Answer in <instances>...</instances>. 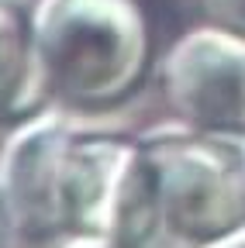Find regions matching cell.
<instances>
[{"mask_svg": "<svg viewBox=\"0 0 245 248\" xmlns=\"http://www.w3.org/2000/svg\"><path fill=\"white\" fill-rule=\"evenodd\" d=\"M86 121L45 107L4 141L0 207L21 234H111L135 159V135L100 131Z\"/></svg>", "mask_w": 245, "mask_h": 248, "instance_id": "cell-1", "label": "cell"}, {"mask_svg": "<svg viewBox=\"0 0 245 248\" xmlns=\"http://www.w3.org/2000/svg\"><path fill=\"white\" fill-rule=\"evenodd\" d=\"M245 224V141L187 124L135 135L111 238L117 248H200Z\"/></svg>", "mask_w": 245, "mask_h": 248, "instance_id": "cell-2", "label": "cell"}, {"mask_svg": "<svg viewBox=\"0 0 245 248\" xmlns=\"http://www.w3.org/2000/svg\"><path fill=\"white\" fill-rule=\"evenodd\" d=\"M32 42L49 107L80 117L121 107L152 66L138 0H38Z\"/></svg>", "mask_w": 245, "mask_h": 248, "instance_id": "cell-3", "label": "cell"}, {"mask_svg": "<svg viewBox=\"0 0 245 248\" xmlns=\"http://www.w3.org/2000/svg\"><path fill=\"white\" fill-rule=\"evenodd\" d=\"M156 83L173 121L245 141V38L214 24L194 28L163 55Z\"/></svg>", "mask_w": 245, "mask_h": 248, "instance_id": "cell-4", "label": "cell"}, {"mask_svg": "<svg viewBox=\"0 0 245 248\" xmlns=\"http://www.w3.org/2000/svg\"><path fill=\"white\" fill-rule=\"evenodd\" d=\"M45 86L32 42V14L0 0V121H24L45 110Z\"/></svg>", "mask_w": 245, "mask_h": 248, "instance_id": "cell-5", "label": "cell"}, {"mask_svg": "<svg viewBox=\"0 0 245 248\" xmlns=\"http://www.w3.org/2000/svg\"><path fill=\"white\" fill-rule=\"evenodd\" d=\"M207 24L245 38V0H200Z\"/></svg>", "mask_w": 245, "mask_h": 248, "instance_id": "cell-6", "label": "cell"}, {"mask_svg": "<svg viewBox=\"0 0 245 248\" xmlns=\"http://www.w3.org/2000/svg\"><path fill=\"white\" fill-rule=\"evenodd\" d=\"M4 221H7V217H4V207H0V228H4Z\"/></svg>", "mask_w": 245, "mask_h": 248, "instance_id": "cell-7", "label": "cell"}]
</instances>
